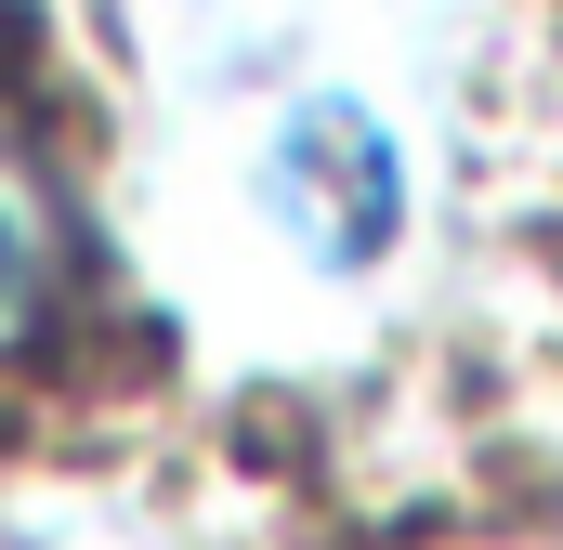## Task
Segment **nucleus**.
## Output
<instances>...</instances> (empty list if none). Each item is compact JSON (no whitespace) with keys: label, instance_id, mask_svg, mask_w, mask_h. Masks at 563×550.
<instances>
[{"label":"nucleus","instance_id":"nucleus-1","mask_svg":"<svg viewBox=\"0 0 563 550\" xmlns=\"http://www.w3.org/2000/svg\"><path fill=\"white\" fill-rule=\"evenodd\" d=\"M263 197H276V223L314 250V263H380L394 250V223H407V170H394V132L367 119V106H301L263 157Z\"/></svg>","mask_w":563,"mask_h":550},{"label":"nucleus","instance_id":"nucleus-2","mask_svg":"<svg viewBox=\"0 0 563 550\" xmlns=\"http://www.w3.org/2000/svg\"><path fill=\"white\" fill-rule=\"evenodd\" d=\"M53 315H66V184L26 132H0V367L40 354Z\"/></svg>","mask_w":563,"mask_h":550}]
</instances>
